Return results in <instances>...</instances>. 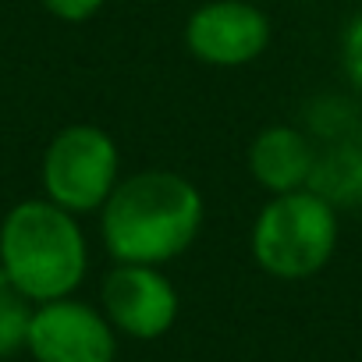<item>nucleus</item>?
<instances>
[{
	"mask_svg": "<svg viewBox=\"0 0 362 362\" xmlns=\"http://www.w3.org/2000/svg\"><path fill=\"white\" fill-rule=\"evenodd\" d=\"M203 221V192L185 174L146 167L117 181L100 210V235L114 263L163 267L199 238Z\"/></svg>",
	"mask_w": 362,
	"mask_h": 362,
	"instance_id": "obj_1",
	"label": "nucleus"
},
{
	"mask_svg": "<svg viewBox=\"0 0 362 362\" xmlns=\"http://www.w3.org/2000/svg\"><path fill=\"white\" fill-rule=\"evenodd\" d=\"M0 267L36 305L68 298L89 270V249L75 214L50 199L11 206L0 224Z\"/></svg>",
	"mask_w": 362,
	"mask_h": 362,
	"instance_id": "obj_2",
	"label": "nucleus"
},
{
	"mask_svg": "<svg viewBox=\"0 0 362 362\" xmlns=\"http://www.w3.org/2000/svg\"><path fill=\"white\" fill-rule=\"evenodd\" d=\"M252 256L277 281L320 274L337 249V210L313 189L274 196L252 224Z\"/></svg>",
	"mask_w": 362,
	"mask_h": 362,
	"instance_id": "obj_3",
	"label": "nucleus"
},
{
	"mask_svg": "<svg viewBox=\"0 0 362 362\" xmlns=\"http://www.w3.org/2000/svg\"><path fill=\"white\" fill-rule=\"evenodd\" d=\"M121 181L117 142L96 124H68L43 153V192L68 214H96Z\"/></svg>",
	"mask_w": 362,
	"mask_h": 362,
	"instance_id": "obj_4",
	"label": "nucleus"
},
{
	"mask_svg": "<svg viewBox=\"0 0 362 362\" xmlns=\"http://www.w3.org/2000/svg\"><path fill=\"white\" fill-rule=\"evenodd\" d=\"M36 362H114L117 330L103 316L78 298H54L33 309L29 344Z\"/></svg>",
	"mask_w": 362,
	"mask_h": 362,
	"instance_id": "obj_5",
	"label": "nucleus"
},
{
	"mask_svg": "<svg viewBox=\"0 0 362 362\" xmlns=\"http://www.w3.org/2000/svg\"><path fill=\"white\" fill-rule=\"evenodd\" d=\"M270 18L249 0H210L185 22V47L210 68H242L270 47Z\"/></svg>",
	"mask_w": 362,
	"mask_h": 362,
	"instance_id": "obj_6",
	"label": "nucleus"
},
{
	"mask_svg": "<svg viewBox=\"0 0 362 362\" xmlns=\"http://www.w3.org/2000/svg\"><path fill=\"white\" fill-rule=\"evenodd\" d=\"M100 298L110 327L135 341L163 337L177 320V291L160 267L114 263V270L103 277Z\"/></svg>",
	"mask_w": 362,
	"mask_h": 362,
	"instance_id": "obj_7",
	"label": "nucleus"
},
{
	"mask_svg": "<svg viewBox=\"0 0 362 362\" xmlns=\"http://www.w3.org/2000/svg\"><path fill=\"white\" fill-rule=\"evenodd\" d=\"M316 142L295 124H267L249 142V174L270 196L309 189L316 170Z\"/></svg>",
	"mask_w": 362,
	"mask_h": 362,
	"instance_id": "obj_8",
	"label": "nucleus"
},
{
	"mask_svg": "<svg viewBox=\"0 0 362 362\" xmlns=\"http://www.w3.org/2000/svg\"><path fill=\"white\" fill-rule=\"evenodd\" d=\"M309 189L334 210L362 203V139H337L330 149L316 153Z\"/></svg>",
	"mask_w": 362,
	"mask_h": 362,
	"instance_id": "obj_9",
	"label": "nucleus"
},
{
	"mask_svg": "<svg viewBox=\"0 0 362 362\" xmlns=\"http://www.w3.org/2000/svg\"><path fill=\"white\" fill-rule=\"evenodd\" d=\"M33 302L11 284V277L0 267V358H11L29 344Z\"/></svg>",
	"mask_w": 362,
	"mask_h": 362,
	"instance_id": "obj_10",
	"label": "nucleus"
},
{
	"mask_svg": "<svg viewBox=\"0 0 362 362\" xmlns=\"http://www.w3.org/2000/svg\"><path fill=\"white\" fill-rule=\"evenodd\" d=\"M341 61H344V75L348 82L362 93V11L348 22L344 40H341Z\"/></svg>",
	"mask_w": 362,
	"mask_h": 362,
	"instance_id": "obj_11",
	"label": "nucleus"
},
{
	"mask_svg": "<svg viewBox=\"0 0 362 362\" xmlns=\"http://www.w3.org/2000/svg\"><path fill=\"white\" fill-rule=\"evenodd\" d=\"M107 0H43V8L61 22H89Z\"/></svg>",
	"mask_w": 362,
	"mask_h": 362,
	"instance_id": "obj_12",
	"label": "nucleus"
}]
</instances>
